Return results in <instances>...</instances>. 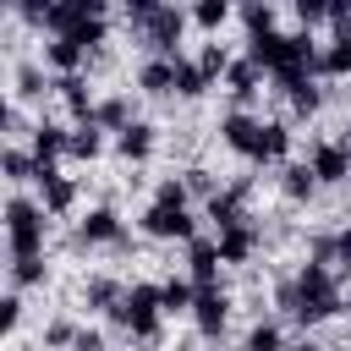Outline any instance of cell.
Masks as SVG:
<instances>
[{"label":"cell","instance_id":"18","mask_svg":"<svg viewBox=\"0 0 351 351\" xmlns=\"http://www.w3.org/2000/svg\"><path fill=\"white\" fill-rule=\"evenodd\" d=\"M280 192H285L291 203H313V197H318L313 165H307V159H302V165H280Z\"/></svg>","mask_w":351,"mask_h":351},{"label":"cell","instance_id":"38","mask_svg":"<svg viewBox=\"0 0 351 351\" xmlns=\"http://www.w3.org/2000/svg\"><path fill=\"white\" fill-rule=\"evenodd\" d=\"M296 22H302V27L329 22V0H296Z\"/></svg>","mask_w":351,"mask_h":351},{"label":"cell","instance_id":"31","mask_svg":"<svg viewBox=\"0 0 351 351\" xmlns=\"http://www.w3.org/2000/svg\"><path fill=\"white\" fill-rule=\"evenodd\" d=\"M44 274H49L44 258H11V291H22V285H44Z\"/></svg>","mask_w":351,"mask_h":351},{"label":"cell","instance_id":"36","mask_svg":"<svg viewBox=\"0 0 351 351\" xmlns=\"http://www.w3.org/2000/svg\"><path fill=\"white\" fill-rule=\"evenodd\" d=\"M44 93V71L38 66H16V99H38Z\"/></svg>","mask_w":351,"mask_h":351},{"label":"cell","instance_id":"44","mask_svg":"<svg viewBox=\"0 0 351 351\" xmlns=\"http://www.w3.org/2000/svg\"><path fill=\"white\" fill-rule=\"evenodd\" d=\"M335 143H340V148H346V154H351V126H346V132H340V137H335Z\"/></svg>","mask_w":351,"mask_h":351},{"label":"cell","instance_id":"43","mask_svg":"<svg viewBox=\"0 0 351 351\" xmlns=\"http://www.w3.org/2000/svg\"><path fill=\"white\" fill-rule=\"evenodd\" d=\"M291 351H329V346H318V340H307V335H302V340H291Z\"/></svg>","mask_w":351,"mask_h":351},{"label":"cell","instance_id":"8","mask_svg":"<svg viewBox=\"0 0 351 351\" xmlns=\"http://www.w3.org/2000/svg\"><path fill=\"white\" fill-rule=\"evenodd\" d=\"M192 324H197V335L203 340H219L225 335V324H230V291H197V302H192Z\"/></svg>","mask_w":351,"mask_h":351},{"label":"cell","instance_id":"4","mask_svg":"<svg viewBox=\"0 0 351 351\" xmlns=\"http://www.w3.org/2000/svg\"><path fill=\"white\" fill-rule=\"evenodd\" d=\"M186 22H192V11H181V5H159L137 33H143V44H148L154 55L176 60V55H181V38H186Z\"/></svg>","mask_w":351,"mask_h":351},{"label":"cell","instance_id":"27","mask_svg":"<svg viewBox=\"0 0 351 351\" xmlns=\"http://www.w3.org/2000/svg\"><path fill=\"white\" fill-rule=\"evenodd\" d=\"M176 93H181V99H197V93H208V77H203V66H197V60H186V55H176Z\"/></svg>","mask_w":351,"mask_h":351},{"label":"cell","instance_id":"26","mask_svg":"<svg viewBox=\"0 0 351 351\" xmlns=\"http://www.w3.org/2000/svg\"><path fill=\"white\" fill-rule=\"evenodd\" d=\"M241 351H291V346H285L280 318H258V324L247 329V346H241Z\"/></svg>","mask_w":351,"mask_h":351},{"label":"cell","instance_id":"3","mask_svg":"<svg viewBox=\"0 0 351 351\" xmlns=\"http://www.w3.org/2000/svg\"><path fill=\"white\" fill-rule=\"evenodd\" d=\"M132 340H159V318H165V296H159V285L154 280H137V285H126V296H121V307L110 313Z\"/></svg>","mask_w":351,"mask_h":351},{"label":"cell","instance_id":"14","mask_svg":"<svg viewBox=\"0 0 351 351\" xmlns=\"http://www.w3.org/2000/svg\"><path fill=\"white\" fill-rule=\"evenodd\" d=\"M44 66H49L55 77H82L88 49H82V44H71V38H49V44H44Z\"/></svg>","mask_w":351,"mask_h":351},{"label":"cell","instance_id":"25","mask_svg":"<svg viewBox=\"0 0 351 351\" xmlns=\"http://www.w3.org/2000/svg\"><path fill=\"white\" fill-rule=\"evenodd\" d=\"M159 296H165V313L176 318V313H192V302H197V285H192L186 274H170V280L159 285Z\"/></svg>","mask_w":351,"mask_h":351},{"label":"cell","instance_id":"13","mask_svg":"<svg viewBox=\"0 0 351 351\" xmlns=\"http://www.w3.org/2000/svg\"><path fill=\"white\" fill-rule=\"evenodd\" d=\"M60 99H66V110H71V126H82V121H93V110H99V99H93V88L82 82V77H55L49 82Z\"/></svg>","mask_w":351,"mask_h":351},{"label":"cell","instance_id":"9","mask_svg":"<svg viewBox=\"0 0 351 351\" xmlns=\"http://www.w3.org/2000/svg\"><path fill=\"white\" fill-rule=\"evenodd\" d=\"M126 236V225H121V214L110 208V203H93L82 219H77V241H88V247H110V241H121Z\"/></svg>","mask_w":351,"mask_h":351},{"label":"cell","instance_id":"16","mask_svg":"<svg viewBox=\"0 0 351 351\" xmlns=\"http://www.w3.org/2000/svg\"><path fill=\"white\" fill-rule=\"evenodd\" d=\"M0 176L22 192L27 181L38 186V159H33V148H16V143H5V154H0Z\"/></svg>","mask_w":351,"mask_h":351},{"label":"cell","instance_id":"7","mask_svg":"<svg viewBox=\"0 0 351 351\" xmlns=\"http://www.w3.org/2000/svg\"><path fill=\"white\" fill-rule=\"evenodd\" d=\"M258 137H263V121H252L247 110H230V115H219V143H225L230 154H241V159H258Z\"/></svg>","mask_w":351,"mask_h":351},{"label":"cell","instance_id":"24","mask_svg":"<svg viewBox=\"0 0 351 351\" xmlns=\"http://www.w3.org/2000/svg\"><path fill=\"white\" fill-rule=\"evenodd\" d=\"M225 88H230L236 99H252V93H258V60H252V55H236L230 71H225Z\"/></svg>","mask_w":351,"mask_h":351},{"label":"cell","instance_id":"6","mask_svg":"<svg viewBox=\"0 0 351 351\" xmlns=\"http://www.w3.org/2000/svg\"><path fill=\"white\" fill-rule=\"evenodd\" d=\"M307 165H313L318 186H351V154H346L335 137L313 143V148H307Z\"/></svg>","mask_w":351,"mask_h":351},{"label":"cell","instance_id":"29","mask_svg":"<svg viewBox=\"0 0 351 351\" xmlns=\"http://www.w3.org/2000/svg\"><path fill=\"white\" fill-rule=\"evenodd\" d=\"M192 22H197L203 33H219V27L230 22V0H197V5H192Z\"/></svg>","mask_w":351,"mask_h":351},{"label":"cell","instance_id":"2","mask_svg":"<svg viewBox=\"0 0 351 351\" xmlns=\"http://www.w3.org/2000/svg\"><path fill=\"white\" fill-rule=\"evenodd\" d=\"M0 214H5V247H11V258H44V225H49L44 203L27 197V192H11Z\"/></svg>","mask_w":351,"mask_h":351},{"label":"cell","instance_id":"5","mask_svg":"<svg viewBox=\"0 0 351 351\" xmlns=\"http://www.w3.org/2000/svg\"><path fill=\"white\" fill-rule=\"evenodd\" d=\"M143 236H154V241H197V214L192 208H159V203H148L143 208Z\"/></svg>","mask_w":351,"mask_h":351},{"label":"cell","instance_id":"32","mask_svg":"<svg viewBox=\"0 0 351 351\" xmlns=\"http://www.w3.org/2000/svg\"><path fill=\"white\" fill-rule=\"evenodd\" d=\"M230 60H236V55H230L225 44H203V49H197V66H203V77H208V82H214V77H225V71H230Z\"/></svg>","mask_w":351,"mask_h":351},{"label":"cell","instance_id":"11","mask_svg":"<svg viewBox=\"0 0 351 351\" xmlns=\"http://www.w3.org/2000/svg\"><path fill=\"white\" fill-rule=\"evenodd\" d=\"M60 154H71V126L38 121V126H33V159H38V170H55Z\"/></svg>","mask_w":351,"mask_h":351},{"label":"cell","instance_id":"40","mask_svg":"<svg viewBox=\"0 0 351 351\" xmlns=\"http://www.w3.org/2000/svg\"><path fill=\"white\" fill-rule=\"evenodd\" d=\"M274 307H280L285 318H296V280H280V291H274Z\"/></svg>","mask_w":351,"mask_h":351},{"label":"cell","instance_id":"41","mask_svg":"<svg viewBox=\"0 0 351 351\" xmlns=\"http://www.w3.org/2000/svg\"><path fill=\"white\" fill-rule=\"evenodd\" d=\"M71 351H104V329H77Z\"/></svg>","mask_w":351,"mask_h":351},{"label":"cell","instance_id":"28","mask_svg":"<svg viewBox=\"0 0 351 351\" xmlns=\"http://www.w3.org/2000/svg\"><path fill=\"white\" fill-rule=\"evenodd\" d=\"M99 154H104V132H99L93 121L71 126V159H99Z\"/></svg>","mask_w":351,"mask_h":351},{"label":"cell","instance_id":"10","mask_svg":"<svg viewBox=\"0 0 351 351\" xmlns=\"http://www.w3.org/2000/svg\"><path fill=\"white\" fill-rule=\"evenodd\" d=\"M186 280H192L197 291H214V285H219V247H214V236H197V241L186 247Z\"/></svg>","mask_w":351,"mask_h":351},{"label":"cell","instance_id":"45","mask_svg":"<svg viewBox=\"0 0 351 351\" xmlns=\"http://www.w3.org/2000/svg\"><path fill=\"white\" fill-rule=\"evenodd\" d=\"M176 351H197V346H176Z\"/></svg>","mask_w":351,"mask_h":351},{"label":"cell","instance_id":"15","mask_svg":"<svg viewBox=\"0 0 351 351\" xmlns=\"http://www.w3.org/2000/svg\"><path fill=\"white\" fill-rule=\"evenodd\" d=\"M137 88H143L148 99H159V93H176V60H165V55H148V60L137 66Z\"/></svg>","mask_w":351,"mask_h":351},{"label":"cell","instance_id":"42","mask_svg":"<svg viewBox=\"0 0 351 351\" xmlns=\"http://www.w3.org/2000/svg\"><path fill=\"white\" fill-rule=\"evenodd\" d=\"M335 263H340V269H351V225L335 236Z\"/></svg>","mask_w":351,"mask_h":351},{"label":"cell","instance_id":"1","mask_svg":"<svg viewBox=\"0 0 351 351\" xmlns=\"http://www.w3.org/2000/svg\"><path fill=\"white\" fill-rule=\"evenodd\" d=\"M346 313V291H340V274L324 269V263H302L296 269V324L313 329L324 318Z\"/></svg>","mask_w":351,"mask_h":351},{"label":"cell","instance_id":"17","mask_svg":"<svg viewBox=\"0 0 351 351\" xmlns=\"http://www.w3.org/2000/svg\"><path fill=\"white\" fill-rule=\"evenodd\" d=\"M214 247H219V263H247V258L258 252V225L219 230V236H214Z\"/></svg>","mask_w":351,"mask_h":351},{"label":"cell","instance_id":"23","mask_svg":"<svg viewBox=\"0 0 351 351\" xmlns=\"http://www.w3.org/2000/svg\"><path fill=\"white\" fill-rule=\"evenodd\" d=\"M318 71H324V77H351V27L335 33V38L318 49Z\"/></svg>","mask_w":351,"mask_h":351},{"label":"cell","instance_id":"34","mask_svg":"<svg viewBox=\"0 0 351 351\" xmlns=\"http://www.w3.org/2000/svg\"><path fill=\"white\" fill-rule=\"evenodd\" d=\"M318 104H324V93H318V82H313V77L291 88V110H296L302 121H307V115H318Z\"/></svg>","mask_w":351,"mask_h":351},{"label":"cell","instance_id":"46","mask_svg":"<svg viewBox=\"0 0 351 351\" xmlns=\"http://www.w3.org/2000/svg\"><path fill=\"white\" fill-rule=\"evenodd\" d=\"M346 313H351V296H346Z\"/></svg>","mask_w":351,"mask_h":351},{"label":"cell","instance_id":"35","mask_svg":"<svg viewBox=\"0 0 351 351\" xmlns=\"http://www.w3.org/2000/svg\"><path fill=\"white\" fill-rule=\"evenodd\" d=\"M71 340H77V324H71V318H55V324L44 329V346H49V351H71Z\"/></svg>","mask_w":351,"mask_h":351},{"label":"cell","instance_id":"33","mask_svg":"<svg viewBox=\"0 0 351 351\" xmlns=\"http://www.w3.org/2000/svg\"><path fill=\"white\" fill-rule=\"evenodd\" d=\"M241 22H247V38L280 33V27H274V5H241Z\"/></svg>","mask_w":351,"mask_h":351},{"label":"cell","instance_id":"39","mask_svg":"<svg viewBox=\"0 0 351 351\" xmlns=\"http://www.w3.org/2000/svg\"><path fill=\"white\" fill-rule=\"evenodd\" d=\"M181 181H186V192H197V197H203V203H208V197H214V192H219V186H214V176H208V170H186V176H181Z\"/></svg>","mask_w":351,"mask_h":351},{"label":"cell","instance_id":"12","mask_svg":"<svg viewBox=\"0 0 351 351\" xmlns=\"http://www.w3.org/2000/svg\"><path fill=\"white\" fill-rule=\"evenodd\" d=\"M38 203H44V214H71L77 208V181L60 176V170H38Z\"/></svg>","mask_w":351,"mask_h":351},{"label":"cell","instance_id":"19","mask_svg":"<svg viewBox=\"0 0 351 351\" xmlns=\"http://www.w3.org/2000/svg\"><path fill=\"white\" fill-rule=\"evenodd\" d=\"M132 121H137V115H132V99H126V93H110V99H99V110H93V126H99V132H115V137H121Z\"/></svg>","mask_w":351,"mask_h":351},{"label":"cell","instance_id":"20","mask_svg":"<svg viewBox=\"0 0 351 351\" xmlns=\"http://www.w3.org/2000/svg\"><path fill=\"white\" fill-rule=\"evenodd\" d=\"M154 143H159V137H154V126H148V121H132V126L115 137V154H121V159H132V165H143V159L154 154Z\"/></svg>","mask_w":351,"mask_h":351},{"label":"cell","instance_id":"37","mask_svg":"<svg viewBox=\"0 0 351 351\" xmlns=\"http://www.w3.org/2000/svg\"><path fill=\"white\" fill-rule=\"evenodd\" d=\"M16 324H22V291H5L0 296V329L16 335Z\"/></svg>","mask_w":351,"mask_h":351},{"label":"cell","instance_id":"30","mask_svg":"<svg viewBox=\"0 0 351 351\" xmlns=\"http://www.w3.org/2000/svg\"><path fill=\"white\" fill-rule=\"evenodd\" d=\"M154 203H159V208H192V192H186L181 176H165V181L154 186Z\"/></svg>","mask_w":351,"mask_h":351},{"label":"cell","instance_id":"21","mask_svg":"<svg viewBox=\"0 0 351 351\" xmlns=\"http://www.w3.org/2000/svg\"><path fill=\"white\" fill-rule=\"evenodd\" d=\"M291 126L285 121H263V137H258V165H291Z\"/></svg>","mask_w":351,"mask_h":351},{"label":"cell","instance_id":"22","mask_svg":"<svg viewBox=\"0 0 351 351\" xmlns=\"http://www.w3.org/2000/svg\"><path fill=\"white\" fill-rule=\"evenodd\" d=\"M121 296H126V285H121V280H110V274H93V280L82 285V302H88L93 313H115V307H121Z\"/></svg>","mask_w":351,"mask_h":351}]
</instances>
